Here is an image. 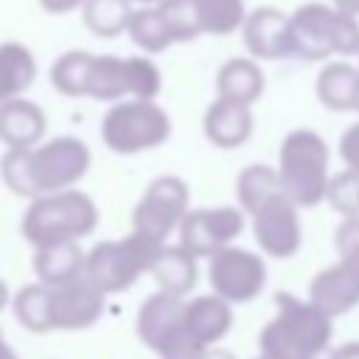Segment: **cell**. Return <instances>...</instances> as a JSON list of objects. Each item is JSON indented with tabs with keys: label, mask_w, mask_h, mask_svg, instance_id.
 <instances>
[{
	"label": "cell",
	"mask_w": 359,
	"mask_h": 359,
	"mask_svg": "<svg viewBox=\"0 0 359 359\" xmlns=\"http://www.w3.org/2000/svg\"><path fill=\"white\" fill-rule=\"evenodd\" d=\"M331 353H334V359H359V339L345 342L339 348H331Z\"/></svg>",
	"instance_id": "obj_34"
},
{
	"label": "cell",
	"mask_w": 359,
	"mask_h": 359,
	"mask_svg": "<svg viewBox=\"0 0 359 359\" xmlns=\"http://www.w3.org/2000/svg\"><path fill=\"white\" fill-rule=\"evenodd\" d=\"M244 48L258 62L292 59V34H289V14L275 6H258L247 11L241 25Z\"/></svg>",
	"instance_id": "obj_16"
},
{
	"label": "cell",
	"mask_w": 359,
	"mask_h": 359,
	"mask_svg": "<svg viewBox=\"0 0 359 359\" xmlns=\"http://www.w3.org/2000/svg\"><path fill=\"white\" fill-rule=\"evenodd\" d=\"M36 79V59L22 42H0V104L25 95Z\"/></svg>",
	"instance_id": "obj_24"
},
{
	"label": "cell",
	"mask_w": 359,
	"mask_h": 359,
	"mask_svg": "<svg viewBox=\"0 0 359 359\" xmlns=\"http://www.w3.org/2000/svg\"><path fill=\"white\" fill-rule=\"evenodd\" d=\"M101 140L112 154H143L171 137V115L154 98H123L101 118Z\"/></svg>",
	"instance_id": "obj_7"
},
{
	"label": "cell",
	"mask_w": 359,
	"mask_h": 359,
	"mask_svg": "<svg viewBox=\"0 0 359 359\" xmlns=\"http://www.w3.org/2000/svg\"><path fill=\"white\" fill-rule=\"evenodd\" d=\"M255 359H272V356H266V353H261V356H255Z\"/></svg>",
	"instance_id": "obj_42"
},
{
	"label": "cell",
	"mask_w": 359,
	"mask_h": 359,
	"mask_svg": "<svg viewBox=\"0 0 359 359\" xmlns=\"http://www.w3.org/2000/svg\"><path fill=\"white\" fill-rule=\"evenodd\" d=\"M185 297L157 289L149 294L135 317L137 339L160 359H196L205 348L185 328Z\"/></svg>",
	"instance_id": "obj_10"
},
{
	"label": "cell",
	"mask_w": 359,
	"mask_h": 359,
	"mask_svg": "<svg viewBox=\"0 0 359 359\" xmlns=\"http://www.w3.org/2000/svg\"><path fill=\"white\" fill-rule=\"evenodd\" d=\"M337 8H342V11H348V14H353V17H359V0H331Z\"/></svg>",
	"instance_id": "obj_36"
},
{
	"label": "cell",
	"mask_w": 359,
	"mask_h": 359,
	"mask_svg": "<svg viewBox=\"0 0 359 359\" xmlns=\"http://www.w3.org/2000/svg\"><path fill=\"white\" fill-rule=\"evenodd\" d=\"M292 56L306 62H328L331 56L359 53V17L334 3H303L289 14Z\"/></svg>",
	"instance_id": "obj_5"
},
{
	"label": "cell",
	"mask_w": 359,
	"mask_h": 359,
	"mask_svg": "<svg viewBox=\"0 0 359 359\" xmlns=\"http://www.w3.org/2000/svg\"><path fill=\"white\" fill-rule=\"evenodd\" d=\"M359 87V65H351L345 59H328L314 81L317 101L331 112H353Z\"/></svg>",
	"instance_id": "obj_22"
},
{
	"label": "cell",
	"mask_w": 359,
	"mask_h": 359,
	"mask_svg": "<svg viewBox=\"0 0 359 359\" xmlns=\"http://www.w3.org/2000/svg\"><path fill=\"white\" fill-rule=\"evenodd\" d=\"M107 294L84 275L59 286H48V323L50 331H84L104 314Z\"/></svg>",
	"instance_id": "obj_15"
},
{
	"label": "cell",
	"mask_w": 359,
	"mask_h": 359,
	"mask_svg": "<svg viewBox=\"0 0 359 359\" xmlns=\"http://www.w3.org/2000/svg\"><path fill=\"white\" fill-rule=\"evenodd\" d=\"M157 8H160V17H163L174 45L177 42H191V39H196L202 34L194 0H160Z\"/></svg>",
	"instance_id": "obj_30"
},
{
	"label": "cell",
	"mask_w": 359,
	"mask_h": 359,
	"mask_svg": "<svg viewBox=\"0 0 359 359\" xmlns=\"http://www.w3.org/2000/svg\"><path fill=\"white\" fill-rule=\"evenodd\" d=\"M84 261H87V252L81 250L79 241H56V244L34 247L31 269H34L39 283L59 286V283H67L73 278H81Z\"/></svg>",
	"instance_id": "obj_21"
},
{
	"label": "cell",
	"mask_w": 359,
	"mask_h": 359,
	"mask_svg": "<svg viewBox=\"0 0 359 359\" xmlns=\"http://www.w3.org/2000/svg\"><path fill=\"white\" fill-rule=\"evenodd\" d=\"M325 199L342 216H359V171L345 168V171L334 174L331 182H328V196Z\"/></svg>",
	"instance_id": "obj_31"
},
{
	"label": "cell",
	"mask_w": 359,
	"mask_h": 359,
	"mask_svg": "<svg viewBox=\"0 0 359 359\" xmlns=\"http://www.w3.org/2000/svg\"><path fill=\"white\" fill-rule=\"evenodd\" d=\"M353 112L359 115V87H356V101H353Z\"/></svg>",
	"instance_id": "obj_41"
},
{
	"label": "cell",
	"mask_w": 359,
	"mask_h": 359,
	"mask_svg": "<svg viewBox=\"0 0 359 359\" xmlns=\"http://www.w3.org/2000/svg\"><path fill=\"white\" fill-rule=\"evenodd\" d=\"M247 216H250L252 238L266 258L286 261L297 255V250L303 247L300 205L286 191H275L261 205H255Z\"/></svg>",
	"instance_id": "obj_12"
},
{
	"label": "cell",
	"mask_w": 359,
	"mask_h": 359,
	"mask_svg": "<svg viewBox=\"0 0 359 359\" xmlns=\"http://www.w3.org/2000/svg\"><path fill=\"white\" fill-rule=\"evenodd\" d=\"M0 359H20V356L14 353V348L8 345V339L3 337V331H0Z\"/></svg>",
	"instance_id": "obj_37"
},
{
	"label": "cell",
	"mask_w": 359,
	"mask_h": 359,
	"mask_svg": "<svg viewBox=\"0 0 359 359\" xmlns=\"http://www.w3.org/2000/svg\"><path fill=\"white\" fill-rule=\"evenodd\" d=\"M356 56H359V53H356Z\"/></svg>",
	"instance_id": "obj_43"
},
{
	"label": "cell",
	"mask_w": 359,
	"mask_h": 359,
	"mask_svg": "<svg viewBox=\"0 0 359 359\" xmlns=\"http://www.w3.org/2000/svg\"><path fill=\"white\" fill-rule=\"evenodd\" d=\"M252 107L241 104V101H230V98H219L208 104L205 115H202V135L210 146L216 149H238L252 137Z\"/></svg>",
	"instance_id": "obj_17"
},
{
	"label": "cell",
	"mask_w": 359,
	"mask_h": 359,
	"mask_svg": "<svg viewBox=\"0 0 359 359\" xmlns=\"http://www.w3.org/2000/svg\"><path fill=\"white\" fill-rule=\"evenodd\" d=\"M8 303H11V294H8V286H6L3 278H0V311H3Z\"/></svg>",
	"instance_id": "obj_39"
},
{
	"label": "cell",
	"mask_w": 359,
	"mask_h": 359,
	"mask_svg": "<svg viewBox=\"0 0 359 359\" xmlns=\"http://www.w3.org/2000/svg\"><path fill=\"white\" fill-rule=\"evenodd\" d=\"M39 3V8L42 11H48V14H70V11H76V8H81L87 0H36Z\"/></svg>",
	"instance_id": "obj_33"
},
{
	"label": "cell",
	"mask_w": 359,
	"mask_h": 359,
	"mask_svg": "<svg viewBox=\"0 0 359 359\" xmlns=\"http://www.w3.org/2000/svg\"><path fill=\"white\" fill-rule=\"evenodd\" d=\"M126 34L143 53H163L174 45L157 6H135L129 25H126Z\"/></svg>",
	"instance_id": "obj_26"
},
{
	"label": "cell",
	"mask_w": 359,
	"mask_h": 359,
	"mask_svg": "<svg viewBox=\"0 0 359 359\" xmlns=\"http://www.w3.org/2000/svg\"><path fill=\"white\" fill-rule=\"evenodd\" d=\"M339 261L320 269L309 283V300L328 317H342L359 306V216H342L334 230Z\"/></svg>",
	"instance_id": "obj_9"
},
{
	"label": "cell",
	"mask_w": 359,
	"mask_h": 359,
	"mask_svg": "<svg viewBox=\"0 0 359 359\" xmlns=\"http://www.w3.org/2000/svg\"><path fill=\"white\" fill-rule=\"evenodd\" d=\"M48 118L39 104L25 95L8 98L0 104V143L6 149H28L45 140Z\"/></svg>",
	"instance_id": "obj_18"
},
{
	"label": "cell",
	"mask_w": 359,
	"mask_h": 359,
	"mask_svg": "<svg viewBox=\"0 0 359 359\" xmlns=\"http://www.w3.org/2000/svg\"><path fill=\"white\" fill-rule=\"evenodd\" d=\"M247 227V213L238 205L219 208H191L180 224V244L196 258H210L213 252L230 247Z\"/></svg>",
	"instance_id": "obj_14"
},
{
	"label": "cell",
	"mask_w": 359,
	"mask_h": 359,
	"mask_svg": "<svg viewBox=\"0 0 359 359\" xmlns=\"http://www.w3.org/2000/svg\"><path fill=\"white\" fill-rule=\"evenodd\" d=\"M275 191H283V185H280L278 168H272L266 163H252L236 177V199L244 213H250L255 205H261Z\"/></svg>",
	"instance_id": "obj_28"
},
{
	"label": "cell",
	"mask_w": 359,
	"mask_h": 359,
	"mask_svg": "<svg viewBox=\"0 0 359 359\" xmlns=\"http://www.w3.org/2000/svg\"><path fill=\"white\" fill-rule=\"evenodd\" d=\"M188 210H191V194L185 180L177 174H160L143 188L132 210V230L160 244H168V236L180 233V224Z\"/></svg>",
	"instance_id": "obj_11"
},
{
	"label": "cell",
	"mask_w": 359,
	"mask_h": 359,
	"mask_svg": "<svg viewBox=\"0 0 359 359\" xmlns=\"http://www.w3.org/2000/svg\"><path fill=\"white\" fill-rule=\"evenodd\" d=\"M132 8V0H87L81 6V20L90 34L101 39H115L118 34H126Z\"/></svg>",
	"instance_id": "obj_25"
},
{
	"label": "cell",
	"mask_w": 359,
	"mask_h": 359,
	"mask_svg": "<svg viewBox=\"0 0 359 359\" xmlns=\"http://www.w3.org/2000/svg\"><path fill=\"white\" fill-rule=\"evenodd\" d=\"M331 151L323 135L314 129H292L280 140L278 149V177L283 191L300 205V208H314L328 196V182H331Z\"/></svg>",
	"instance_id": "obj_6"
},
{
	"label": "cell",
	"mask_w": 359,
	"mask_h": 359,
	"mask_svg": "<svg viewBox=\"0 0 359 359\" xmlns=\"http://www.w3.org/2000/svg\"><path fill=\"white\" fill-rule=\"evenodd\" d=\"M216 95L252 107L264 95V70H261L258 59H252V56L227 59L216 70Z\"/></svg>",
	"instance_id": "obj_23"
},
{
	"label": "cell",
	"mask_w": 359,
	"mask_h": 359,
	"mask_svg": "<svg viewBox=\"0 0 359 359\" xmlns=\"http://www.w3.org/2000/svg\"><path fill=\"white\" fill-rule=\"evenodd\" d=\"M337 149H339V160L345 163V168L359 171V121L351 123V126L339 135Z\"/></svg>",
	"instance_id": "obj_32"
},
{
	"label": "cell",
	"mask_w": 359,
	"mask_h": 359,
	"mask_svg": "<svg viewBox=\"0 0 359 359\" xmlns=\"http://www.w3.org/2000/svg\"><path fill=\"white\" fill-rule=\"evenodd\" d=\"M98 227V205L79 188L50 191L28 199L20 230L31 247L81 241Z\"/></svg>",
	"instance_id": "obj_4"
},
{
	"label": "cell",
	"mask_w": 359,
	"mask_h": 359,
	"mask_svg": "<svg viewBox=\"0 0 359 359\" xmlns=\"http://www.w3.org/2000/svg\"><path fill=\"white\" fill-rule=\"evenodd\" d=\"M334 317H328L309 297H297L292 292L275 294V314L258 334L261 353L272 359H303L320 348L331 345Z\"/></svg>",
	"instance_id": "obj_3"
},
{
	"label": "cell",
	"mask_w": 359,
	"mask_h": 359,
	"mask_svg": "<svg viewBox=\"0 0 359 359\" xmlns=\"http://www.w3.org/2000/svg\"><path fill=\"white\" fill-rule=\"evenodd\" d=\"M196 359H236L230 351H224V348H216V345H210V348H205Z\"/></svg>",
	"instance_id": "obj_35"
},
{
	"label": "cell",
	"mask_w": 359,
	"mask_h": 359,
	"mask_svg": "<svg viewBox=\"0 0 359 359\" xmlns=\"http://www.w3.org/2000/svg\"><path fill=\"white\" fill-rule=\"evenodd\" d=\"M160 0H132V6H157Z\"/></svg>",
	"instance_id": "obj_40"
},
{
	"label": "cell",
	"mask_w": 359,
	"mask_h": 359,
	"mask_svg": "<svg viewBox=\"0 0 359 359\" xmlns=\"http://www.w3.org/2000/svg\"><path fill=\"white\" fill-rule=\"evenodd\" d=\"M163 244L132 230L123 238H104L87 250L84 278L104 294H121L149 272L157 250Z\"/></svg>",
	"instance_id": "obj_8"
},
{
	"label": "cell",
	"mask_w": 359,
	"mask_h": 359,
	"mask_svg": "<svg viewBox=\"0 0 359 359\" xmlns=\"http://www.w3.org/2000/svg\"><path fill=\"white\" fill-rule=\"evenodd\" d=\"M11 309L17 323L31 331V334H48L50 323H48V286L45 283H25L14 292L11 297Z\"/></svg>",
	"instance_id": "obj_29"
},
{
	"label": "cell",
	"mask_w": 359,
	"mask_h": 359,
	"mask_svg": "<svg viewBox=\"0 0 359 359\" xmlns=\"http://www.w3.org/2000/svg\"><path fill=\"white\" fill-rule=\"evenodd\" d=\"M199 258L194 252H188L182 244H163L149 266V275L154 278L157 289L185 297L196 280H199Z\"/></svg>",
	"instance_id": "obj_20"
},
{
	"label": "cell",
	"mask_w": 359,
	"mask_h": 359,
	"mask_svg": "<svg viewBox=\"0 0 359 359\" xmlns=\"http://www.w3.org/2000/svg\"><path fill=\"white\" fill-rule=\"evenodd\" d=\"M93 154L81 137L59 135L28 149H6L0 157L3 185L25 199L76 188L90 171Z\"/></svg>",
	"instance_id": "obj_2"
},
{
	"label": "cell",
	"mask_w": 359,
	"mask_h": 359,
	"mask_svg": "<svg viewBox=\"0 0 359 359\" xmlns=\"http://www.w3.org/2000/svg\"><path fill=\"white\" fill-rule=\"evenodd\" d=\"M208 280L210 292L224 297L233 306L250 303L264 292L266 283V264L258 252L230 244L210 255L208 264Z\"/></svg>",
	"instance_id": "obj_13"
},
{
	"label": "cell",
	"mask_w": 359,
	"mask_h": 359,
	"mask_svg": "<svg viewBox=\"0 0 359 359\" xmlns=\"http://www.w3.org/2000/svg\"><path fill=\"white\" fill-rule=\"evenodd\" d=\"M50 87L67 98L115 104L123 98H157L163 73L151 56H115L73 48L50 65Z\"/></svg>",
	"instance_id": "obj_1"
},
{
	"label": "cell",
	"mask_w": 359,
	"mask_h": 359,
	"mask_svg": "<svg viewBox=\"0 0 359 359\" xmlns=\"http://www.w3.org/2000/svg\"><path fill=\"white\" fill-rule=\"evenodd\" d=\"M303 359H334V353H331V345H328V348H320V351H314V353H309Z\"/></svg>",
	"instance_id": "obj_38"
},
{
	"label": "cell",
	"mask_w": 359,
	"mask_h": 359,
	"mask_svg": "<svg viewBox=\"0 0 359 359\" xmlns=\"http://www.w3.org/2000/svg\"><path fill=\"white\" fill-rule=\"evenodd\" d=\"M185 328L191 331V337L202 345H219L230 328H233V303H227L219 294H199L194 300H185Z\"/></svg>",
	"instance_id": "obj_19"
},
{
	"label": "cell",
	"mask_w": 359,
	"mask_h": 359,
	"mask_svg": "<svg viewBox=\"0 0 359 359\" xmlns=\"http://www.w3.org/2000/svg\"><path fill=\"white\" fill-rule=\"evenodd\" d=\"M194 8H196L202 34H210V36H227L241 31L247 17L244 0H194Z\"/></svg>",
	"instance_id": "obj_27"
}]
</instances>
